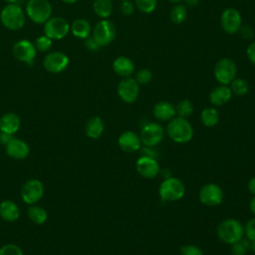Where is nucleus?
I'll return each instance as SVG.
<instances>
[{
    "mask_svg": "<svg viewBox=\"0 0 255 255\" xmlns=\"http://www.w3.org/2000/svg\"><path fill=\"white\" fill-rule=\"evenodd\" d=\"M34 46L36 48L37 51L39 52H47L50 50L51 46H52V39H50L48 36H46L45 34L42 36L37 37Z\"/></svg>",
    "mask_w": 255,
    "mask_h": 255,
    "instance_id": "35",
    "label": "nucleus"
},
{
    "mask_svg": "<svg viewBox=\"0 0 255 255\" xmlns=\"http://www.w3.org/2000/svg\"><path fill=\"white\" fill-rule=\"evenodd\" d=\"M200 121L207 128L215 127L219 122V112L214 107H208L201 111Z\"/></svg>",
    "mask_w": 255,
    "mask_h": 255,
    "instance_id": "26",
    "label": "nucleus"
},
{
    "mask_svg": "<svg viewBox=\"0 0 255 255\" xmlns=\"http://www.w3.org/2000/svg\"><path fill=\"white\" fill-rule=\"evenodd\" d=\"M118 144L120 148L125 152H135L141 146V140L139 134L131 130H126L118 138Z\"/></svg>",
    "mask_w": 255,
    "mask_h": 255,
    "instance_id": "17",
    "label": "nucleus"
},
{
    "mask_svg": "<svg viewBox=\"0 0 255 255\" xmlns=\"http://www.w3.org/2000/svg\"><path fill=\"white\" fill-rule=\"evenodd\" d=\"M117 93L124 103L132 104L139 96V85L134 78H123L118 84Z\"/></svg>",
    "mask_w": 255,
    "mask_h": 255,
    "instance_id": "8",
    "label": "nucleus"
},
{
    "mask_svg": "<svg viewBox=\"0 0 255 255\" xmlns=\"http://www.w3.org/2000/svg\"><path fill=\"white\" fill-rule=\"evenodd\" d=\"M175 112L177 117L187 119L190 117L193 113V105L189 100H181L176 106H175Z\"/></svg>",
    "mask_w": 255,
    "mask_h": 255,
    "instance_id": "31",
    "label": "nucleus"
},
{
    "mask_svg": "<svg viewBox=\"0 0 255 255\" xmlns=\"http://www.w3.org/2000/svg\"><path fill=\"white\" fill-rule=\"evenodd\" d=\"M69 65L68 56L60 51L51 52L43 59L44 69L52 74H59L66 70Z\"/></svg>",
    "mask_w": 255,
    "mask_h": 255,
    "instance_id": "15",
    "label": "nucleus"
},
{
    "mask_svg": "<svg viewBox=\"0 0 255 255\" xmlns=\"http://www.w3.org/2000/svg\"><path fill=\"white\" fill-rule=\"evenodd\" d=\"M14 57L20 62L26 63L28 65H33L37 50L32 42L27 39H22L17 41L12 48Z\"/></svg>",
    "mask_w": 255,
    "mask_h": 255,
    "instance_id": "14",
    "label": "nucleus"
},
{
    "mask_svg": "<svg viewBox=\"0 0 255 255\" xmlns=\"http://www.w3.org/2000/svg\"><path fill=\"white\" fill-rule=\"evenodd\" d=\"M105 129V125L100 117L91 118L85 127L86 135L92 139H97L102 136Z\"/></svg>",
    "mask_w": 255,
    "mask_h": 255,
    "instance_id": "24",
    "label": "nucleus"
},
{
    "mask_svg": "<svg viewBox=\"0 0 255 255\" xmlns=\"http://www.w3.org/2000/svg\"><path fill=\"white\" fill-rule=\"evenodd\" d=\"M116 35L117 28L109 19H102L99 21L92 31V36L101 47L111 44L115 40Z\"/></svg>",
    "mask_w": 255,
    "mask_h": 255,
    "instance_id": "7",
    "label": "nucleus"
},
{
    "mask_svg": "<svg viewBox=\"0 0 255 255\" xmlns=\"http://www.w3.org/2000/svg\"><path fill=\"white\" fill-rule=\"evenodd\" d=\"M0 132H1V130H0Z\"/></svg>",
    "mask_w": 255,
    "mask_h": 255,
    "instance_id": "52",
    "label": "nucleus"
},
{
    "mask_svg": "<svg viewBox=\"0 0 255 255\" xmlns=\"http://www.w3.org/2000/svg\"><path fill=\"white\" fill-rule=\"evenodd\" d=\"M249 207H250L251 212L255 215V195H253V197L251 198L250 203H249Z\"/></svg>",
    "mask_w": 255,
    "mask_h": 255,
    "instance_id": "46",
    "label": "nucleus"
},
{
    "mask_svg": "<svg viewBox=\"0 0 255 255\" xmlns=\"http://www.w3.org/2000/svg\"><path fill=\"white\" fill-rule=\"evenodd\" d=\"M230 90L232 94L236 96H244L249 91V84L248 82L243 78H235L230 83Z\"/></svg>",
    "mask_w": 255,
    "mask_h": 255,
    "instance_id": "30",
    "label": "nucleus"
},
{
    "mask_svg": "<svg viewBox=\"0 0 255 255\" xmlns=\"http://www.w3.org/2000/svg\"><path fill=\"white\" fill-rule=\"evenodd\" d=\"M180 255H203V252L198 246L188 244L181 246Z\"/></svg>",
    "mask_w": 255,
    "mask_h": 255,
    "instance_id": "39",
    "label": "nucleus"
},
{
    "mask_svg": "<svg viewBox=\"0 0 255 255\" xmlns=\"http://www.w3.org/2000/svg\"><path fill=\"white\" fill-rule=\"evenodd\" d=\"M63 2H65V3H68V4H73V3H76V2H78L79 0H62Z\"/></svg>",
    "mask_w": 255,
    "mask_h": 255,
    "instance_id": "49",
    "label": "nucleus"
},
{
    "mask_svg": "<svg viewBox=\"0 0 255 255\" xmlns=\"http://www.w3.org/2000/svg\"><path fill=\"white\" fill-rule=\"evenodd\" d=\"M153 117L161 122H169L176 116L175 106L167 101L157 102L152 108Z\"/></svg>",
    "mask_w": 255,
    "mask_h": 255,
    "instance_id": "19",
    "label": "nucleus"
},
{
    "mask_svg": "<svg viewBox=\"0 0 255 255\" xmlns=\"http://www.w3.org/2000/svg\"><path fill=\"white\" fill-rule=\"evenodd\" d=\"M250 240L241 239L240 241L231 245V255H246L249 249Z\"/></svg>",
    "mask_w": 255,
    "mask_h": 255,
    "instance_id": "33",
    "label": "nucleus"
},
{
    "mask_svg": "<svg viewBox=\"0 0 255 255\" xmlns=\"http://www.w3.org/2000/svg\"><path fill=\"white\" fill-rule=\"evenodd\" d=\"M183 1H184V5L190 8L197 6L199 3V0H183Z\"/></svg>",
    "mask_w": 255,
    "mask_h": 255,
    "instance_id": "45",
    "label": "nucleus"
},
{
    "mask_svg": "<svg viewBox=\"0 0 255 255\" xmlns=\"http://www.w3.org/2000/svg\"><path fill=\"white\" fill-rule=\"evenodd\" d=\"M238 33L240 34V36L243 38V39H246V40H251L253 39L254 37V29L249 26V25H243L240 27Z\"/></svg>",
    "mask_w": 255,
    "mask_h": 255,
    "instance_id": "40",
    "label": "nucleus"
},
{
    "mask_svg": "<svg viewBox=\"0 0 255 255\" xmlns=\"http://www.w3.org/2000/svg\"><path fill=\"white\" fill-rule=\"evenodd\" d=\"M232 92L226 85H219L215 87L209 94V102L214 107H221L226 105L232 98Z\"/></svg>",
    "mask_w": 255,
    "mask_h": 255,
    "instance_id": "20",
    "label": "nucleus"
},
{
    "mask_svg": "<svg viewBox=\"0 0 255 255\" xmlns=\"http://www.w3.org/2000/svg\"><path fill=\"white\" fill-rule=\"evenodd\" d=\"M25 14L19 4H7L0 13V20L3 26L15 31L21 29L25 24Z\"/></svg>",
    "mask_w": 255,
    "mask_h": 255,
    "instance_id": "4",
    "label": "nucleus"
},
{
    "mask_svg": "<svg viewBox=\"0 0 255 255\" xmlns=\"http://www.w3.org/2000/svg\"><path fill=\"white\" fill-rule=\"evenodd\" d=\"M134 80L138 83V85H146L152 80V72L147 68L139 69L135 73Z\"/></svg>",
    "mask_w": 255,
    "mask_h": 255,
    "instance_id": "34",
    "label": "nucleus"
},
{
    "mask_svg": "<svg viewBox=\"0 0 255 255\" xmlns=\"http://www.w3.org/2000/svg\"><path fill=\"white\" fill-rule=\"evenodd\" d=\"M134 5L141 13L149 14L155 10L157 0H134Z\"/></svg>",
    "mask_w": 255,
    "mask_h": 255,
    "instance_id": "32",
    "label": "nucleus"
},
{
    "mask_svg": "<svg viewBox=\"0 0 255 255\" xmlns=\"http://www.w3.org/2000/svg\"><path fill=\"white\" fill-rule=\"evenodd\" d=\"M70 31V24L62 17H51L44 23V34L52 40L64 38Z\"/></svg>",
    "mask_w": 255,
    "mask_h": 255,
    "instance_id": "11",
    "label": "nucleus"
},
{
    "mask_svg": "<svg viewBox=\"0 0 255 255\" xmlns=\"http://www.w3.org/2000/svg\"><path fill=\"white\" fill-rule=\"evenodd\" d=\"M170 16V20L172 23L174 24H181L185 21L186 17H187V8L184 4H180L177 3L175 4L169 13Z\"/></svg>",
    "mask_w": 255,
    "mask_h": 255,
    "instance_id": "29",
    "label": "nucleus"
},
{
    "mask_svg": "<svg viewBox=\"0 0 255 255\" xmlns=\"http://www.w3.org/2000/svg\"><path fill=\"white\" fill-rule=\"evenodd\" d=\"M26 15L36 24H44L52 15V6L48 0H28Z\"/></svg>",
    "mask_w": 255,
    "mask_h": 255,
    "instance_id": "5",
    "label": "nucleus"
},
{
    "mask_svg": "<svg viewBox=\"0 0 255 255\" xmlns=\"http://www.w3.org/2000/svg\"><path fill=\"white\" fill-rule=\"evenodd\" d=\"M213 75L220 85L228 86L237 75V66L230 58H221L214 66Z\"/></svg>",
    "mask_w": 255,
    "mask_h": 255,
    "instance_id": "6",
    "label": "nucleus"
},
{
    "mask_svg": "<svg viewBox=\"0 0 255 255\" xmlns=\"http://www.w3.org/2000/svg\"><path fill=\"white\" fill-rule=\"evenodd\" d=\"M249 248H250L253 252H255V240H251V241H250Z\"/></svg>",
    "mask_w": 255,
    "mask_h": 255,
    "instance_id": "47",
    "label": "nucleus"
},
{
    "mask_svg": "<svg viewBox=\"0 0 255 255\" xmlns=\"http://www.w3.org/2000/svg\"><path fill=\"white\" fill-rule=\"evenodd\" d=\"M13 138H14V134L3 132V131L0 132V142L3 145H7Z\"/></svg>",
    "mask_w": 255,
    "mask_h": 255,
    "instance_id": "43",
    "label": "nucleus"
},
{
    "mask_svg": "<svg viewBox=\"0 0 255 255\" xmlns=\"http://www.w3.org/2000/svg\"><path fill=\"white\" fill-rule=\"evenodd\" d=\"M247 188H248V191H249L251 194L255 195V176L249 179L248 184H247Z\"/></svg>",
    "mask_w": 255,
    "mask_h": 255,
    "instance_id": "44",
    "label": "nucleus"
},
{
    "mask_svg": "<svg viewBox=\"0 0 255 255\" xmlns=\"http://www.w3.org/2000/svg\"><path fill=\"white\" fill-rule=\"evenodd\" d=\"M169 2H172V3H175V4H177V3H180L181 1H183V0H168Z\"/></svg>",
    "mask_w": 255,
    "mask_h": 255,
    "instance_id": "50",
    "label": "nucleus"
},
{
    "mask_svg": "<svg viewBox=\"0 0 255 255\" xmlns=\"http://www.w3.org/2000/svg\"><path fill=\"white\" fill-rule=\"evenodd\" d=\"M220 25L222 30L229 35L238 33L242 26V17L240 12L233 7L224 9L220 16Z\"/></svg>",
    "mask_w": 255,
    "mask_h": 255,
    "instance_id": "9",
    "label": "nucleus"
},
{
    "mask_svg": "<svg viewBox=\"0 0 255 255\" xmlns=\"http://www.w3.org/2000/svg\"><path fill=\"white\" fill-rule=\"evenodd\" d=\"M217 235L222 242L232 245L243 239L244 226L235 218H227L218 225Z\"/></svg>",
    "mask_w": 255,
    "mask_h": 255,
    "instance_id": "2",
    "label": "nucleus"
},
{
    "mask_svg": "<svg viewBox=\"0 0 255 255\" xmlns=\"http://www.w3.org/2000/svg\"><path fill=\"white\" fill-rule=\"evenodd\" d=\"M113 70L118 76L128 78L133 74L134 64L128 57L119 56L113 62Z\"/></svg>",
    "mask_w": 255,
    "mask_h": 255,
    "instance_id": "21",
    "label": "nucleus"
},
{
    "mask_svg": "<svg viewBox=\"0 0 255 255\" xmlns=\"http://www.w3.org/2000/svg\"><path fill=\"white\" fill-rule=\"evenodd\" d=\"M163 128L156 123L146 124L142 127L139 132L141 144H143L145 147H153L157 145L163 139Z\"/></svg>",
    "mask_w": 255,
    "mask_h": 255,
    "instance_id": "10",
    "label": "nucleus"
},
{
    "mask_svg": "<svg viewBox=\"0 0 255 255\" xmlns=\"http://www.w3.org/2000/svg\"><path fill=\"white\" fill-rule=\"evenodd\" d=\"M114 5L112 0H94L93 10L102 19H109L112 15Z\"/></svg>",
    "mask_w": 255,
    "mask_h": 255,
    "instance_id": "27",
    "label": "nucleus"
},
{
    "mask_svg": "<svg viewBox=\"0 0 255 255\" xmlns=\"http://www.w3.org/2000/svg\"><path fill=\"white\" fill-rule=\"evenodd\" d=\"M5 150L8 156L14 159H24L30 153L29 145L22 139L14 137L7 145H5Z\"/></svg>",
    "mask_w": 255,
    "mask_h": 255,
    "instance_id": "18",
    "label": "nucleus"
},
{
    "mask_svg": "<svg viewBox=\"0 0 255 255\" xmlns=\"http://www.w3.org/2000/svg\"><path fill=\"white\" fill-rule=\"evenodd\" d=\"M199 201L206 206L219 205L224 197L222 188L216 183H206L201 186L198 193Z\"/></svg>",
    "mask_w": 255,
    "mask_h": 255,
    "instance_id": "12",
    "label": "nucleus"
},
{
    "mask_svg": "<svg viewBox=\"0 0 255 255\" xmlns=\"http://www.w3.org/2000/svg\"><path fill=\"white\" fill-rule=\"evenodd\" d=\"M28 217L34 223L41 225L47 221L48 214H47V211L43 207L33 204L28 209Z\"/></svg>",
    "mask_w": 255,
    "mask_h": 255,
    "instance_id": "28",
    "label": "nucleus"
},
{
    "mask_svg": "<svg viewBox=\"0 0 255 255\" xmlns=\"http://www.w3.org/2000/svg\"><path fill=\"white\" fill-rule=\"evenodd\" d=\"M136 171L144 178H154L159 173V164L154 157L143 155L140 156L135 162Z\"/></svg>",
    "mask_w": 255,
    "mask_h": 255,
    "instance_id": "16",
    "label": "nucleus"
},
{
    "mask_svg": "<svg viewBox=\"0 0 255 255\" xmlns=\"http://www.w3.org/2000/svg\"><path fill=\"white\" fill-rule=\"evenodd\" d=\"M121 1H124V0H121Z\"/></svg>",
    "mask_w": 255,
    "mask_h": 255,
    "instance_id": "51",
    "label": "nucleus"
},
{
    "mask_svg": "<svg viewBox=\"0 0 255 255\" xmlns=\"http://www.w3.org/2000/svg\"><path fill=\"white\" fill-rule=\"evenodd\" d=\"M84 44H85V47H86L89 51H91V52L99 51L100 48H101V46L99 45V43L95 40V38H94L93 36H89L88 38H86Z\"/></svg>",
    "mask_w": 255,
    "mask_h": 255,
    "instance_id": "41",
    "label": "nucleus"
},
{
    "mask_svg": "<svg viewBox=\"0 0 255 255\" xmlns=\"http://www.w3.org/2000/svg\"><path fill=\"white\" fill-rule=\"evenodd\" d=\"M168 136L176 143H186L193 136V128L187 119L174 117L166 126Z\"/></svg>",
    "mask_w": 255,
    "mask_h": 255,
    "instance_id": "1",
    "label": "nucleus"
},
{
    "mask_svg": "<svg viewBox=\"0 0 255 255\" xmlns=\"http://www.w3.org/2000/svg\"><path fill=\"white\" fill-rule=\"evenodd\" d=\"M158 193L163 201H177L185 194V185L181 179L169 176L159 185Z\"/></svg>",
    "mask_w": 255,
    "mask_h": 255,
    "instance_id": "3",
    "label": "nucleus"
},
{
    "mask_svg": "<svg viewBox=\"0 0 255 255\" xmlns=\"http://www.w3.org/2000/svg\"><path fill=\"white\" fill-rule=\"evenodd\" d=\"M246 55L248 60L255 66V41L251 42L247 49H246Z\"/></svg>",
    "mask_w": 255,
    "mask_h": 255,
    "instance_id": "42",
    "label": "nucleus"
},
{
    "mask_svg": "<svg viewBox=\"0 0 255 255\" xmlns=\"http://www.w3.org/2000/svg\"><path fill=\"white\" fill-rule=\"evenodd\" d=\"M70 30L72 31V34L75 37L84 39V40L89 36H91V33H92V27L90 22L82 18L76 19L72 23V26H70Z\"/></svg>",
    "mask_w": 255,
    "mask_h": 255,
    "instance_id": "25",
    "label": "nucleus"
},
{
    "mask_svg": "<svg viewBox=\"0 0 255 255\" xmlns=\"http://www.w3.org/2000/svg\"><path fill=\"white\" fill-rule=\"evenodd\" d=\"M20 216L19 206L12 200H4L0 203V217L8 222L16 221Z\"/></svg>",
    "mask_w": 255,
    "mask_h": 255,
    "instance_id": "23",
    "label": "nucleus"
},
{
    "mask_svg": "<svg viewBox=\"0 0 255 255\" xmlns=\"http://www.w3.org/2000/svg\"><path fill=\"white\" fill-rule=\"evenodd\" d=\"M21 120L15 113H6L0 118V130L14 134L20 128Z\"/></svg>",
    "mask_w": 255,
    "mask_h": 255,
    "instance_id": "22",
    "label": "nucleus"
},
{
    "mask_svg": "<svg viewBox=\"0 0 255 255\" xmlns=\"http://www.w3.org/2000/svg\"><path fill=\"white\" fill-rule=\"evenodd\" d=\"M43 194L44 185L39 179L36 178L27 180L21 188V198L29 205L37 203L43 197Z\"/></svg>",
    "mask_w": 255,
    "mask_h": 255,
    "instance_id": "13",
    "label": "nucleus"
},
{
    "mask_svg": "<svg viewBox=\"0 0 255 255\" xmlns=\"http://www.w3.org/2000/svg\"><path fill=\"white\" fill-rule=\"evenodd\" d=\"M7 4H19V0H4Z\"/></svg>",
    "mask_w": 255,
    "mask_h": 255,
    "instance_id": "48",
    "label": "nucleus"
},
{
    "mask_svg": "<svg viewBox=\"0 0 255 255\" xmlns=\"http://www.w3.org/2000/svg\"><path fill=\"white\" fill-rule=\"evenodd\" d=\"M0 255H23V251L18 245L8 243L0 248Z\"/></svg>",
    "mask_w": 255,
    "mask_h": 255,
    "instance_id": "36",
    "label": "nucleus"
},
{
    "mask_svg": "<svg viewBox=\"0 0 255 255\" xmlns=\"http://www.w3.org/2000/svg\"><path fill=\"white\" fill-rule=\"evenodd\" d=\"M135 5L130 0H124L120 5V11L125 16H130L133 14Z\"/></svg>",
    "mask_w": 255,
    "mask_h": 255,
    "instance_id": "38",
    "label": "nucleus"
},
{
    "mask_svg": "<svg viewBox=\"0 0 255 255\" xmlns=\"http://www.w3.org/2000/svg\"><path fill=\"white\" fill-rule=\"evenodd\" d=\"M244 235L248 240H255V217L250 218L244 225Z\"/></svg>",
    "mask_w": 255,
    "mask_h": 255,
    "instance_id": "37",
    "label": "nucleus"
}]
</instances>
